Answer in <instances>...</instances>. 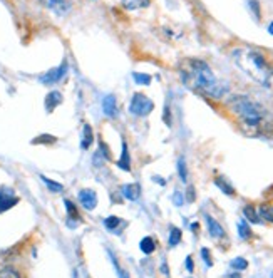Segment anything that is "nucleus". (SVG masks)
Returning <instances> with one entry per match:
<instances>
[{"label":"nucleus","mask_w":273,"mask_h":278,"mask_svg":"<svg viewBox=\"0 0 273 278\" xmlns=\"http://www.w3.org/2000/svg\"><path fill=\"white\" fill-rule=\"evenodd\" d=\"M232 114L240 123V129L245 136L262 138L273 133V119L262 104L251 101L248 96H233L227 101Z\"/></svg>","instance_id":"nucleus-1"},{"label":"nucleus","mask_w":273,"mask_h":278,"mask_svg":"<svg viewBox=\"0 0 273 278\" xmlns=\"http://www.w3.org/2000/svg\"><path fill=\"white\" fill-rule=\"evenodd\" d=\"M181 81L186 87L198 94L208 96L213 99L223 98L228 92V86L216 79L211 67L201 59H185L180 64Z\"/></svg>","instance_id":"nucleus-2"},{"label":"nucleus","mask_w":273,"mask_h":278,"mask_svg":"<svg viewBox=\"0 0 273 278\" xmlns=\"http://www.w3.org/2000/svg\"><path fill=\"white\" fill-rule=\"evenodd\" d=\"M232 57L240 69L255 82L270 87L273 79V66L268 62L265 54L253 47H238L232 52Z\"/></svg>","instance_id":"nucleus-3"},{"label":"nucleus","mask_w":273,"mask_h":278,"mask_svg":"<svg viewBox=\"0 0 273 278\" xmlns=\"http://www.w3.org/2000/svg\"><path fill=\"white\" fill-rule=\"evenodd\" d=\"M153 109H155V104H153V101L148 98V96H144L143 92H134L133 94V99H131L129 103V112L136 117H143V116H148L149 112H153Z\"/></svg>","instance_id":"nucleus-4"},{"label":"nucleus","mask_w":273,"mask_h":278,"mask_svg":"<svg viewBox=\"0 0 273 278\" xmlns=\"http://www.w3.org/2000/svg\"><path fill=\"white\" fill-rule=\"evenodd\" d=\"M39 2L44 5L45 8L52 10L55 15H67L72 8V2L71 0H39Z\"/></svg>","instance_id":"nucleus-5"},{"label":"nucleus","mask_w":273,"mask_h":278,"mask_svg":"<svg viewBox=\"0 0 273 278\" xmlns=\"http://www.w3.org/2000/svg\"><path fill=\"white\" fill-rule=\"evenodd\" d=\"M66 72H67V62L64 61L59 67H55V69L49 70V72H45L44 75H40L39 81H40L42 84H55V82L61 81Z\"/></svg>","instance_id":"nucleus-6"},{"label":"nucleus","mask_w":273,"mask_h":278,"mask_svg":"<svg viewBox=\"0 0 273 278\" xmlns=\"http://www.w3.org/2000/svg\"><path fill=\"white\" fill-rule=\"evenodd\" d=\"M17 203H19V196H15L10 188H0V213L10 209Z\"/></svg>","instance_id":"nucleus-7"},{"label":"nucleus","mask_w":273,"mask_h":278,"mask_svg":"<svg viewBox=\"0 0 273 278\" xmlns=\"http://www.w3.org/2000/svg\"><path fill=\"white\" fill-rule=\"evenodd\" d=\"M79 201L80 205L84 206L89 211H92L94 208L97 206V195L94 189H82V191L79 193Z\"/></svg>","instance_id":"nucleus-8"},{"label":"nucleus","mask_w":273,"mask_h":278,"mask_svg":"<svg viewBox=\"0 0 273 278\" xmlns=\"http://www.w3.org/2000/svg\"><path fill=\"white\" fill-rule=\"evenodd\" d=\"M102 111H104V114L108 117H116L117 116V101L114 98L113 94L106 96L104 99H102Z\"/></svg>","instance_id":"nucleus-9"},{"label":"nucleus","mask_w":273,"mask_h":278,"mask_svg":"<svg viewBox=\"0 0 273 278\" xmlns=\"http://www.w3.org/2000/svg\"><path fill=\"white\" fill-rule=\"evenodd\" d=\"M121 191H122V196H124L126 200H129V201L139 200V196H141V186L138 183L124 184V186L121 188Z\"/></svg>","instance_id":"nucleus-10"},{"label":"nucleus","mask_w":273,"mask_h":278,"mask_svg":"<svg viewBox=\"0 0 273 278\" xmlns=\"http://www.w3.org/2000/svg\"><path fill=\"white\" fill-rule=\"evenodd\" d=\"M204 220H206V225H208V231H210V235L213 238H223L225 237V230H223V226L220 225L218 221L215 220V218H211V216H204Z\"/></svg>","instance_id":"nucleus-11"},{"label":"nucleus","mask_w":273,"mask_h":278,"mask_svg":"<svg viewBox=\"0 0 273 278\" xmlns=\"http://www.w3.org/2000/svg\"><path fill=\"white\" fill-rule=\"evenodd\" d=\"M64 205H66V209H67V220H69V223L67 225L71 226V228H76V226L79 225V221L76 220H80L79 213H78V208L74 206V203L69 200H64Z\"/></svg>","instance_id":"nucleus-12"},{"label":"nucleus","mask_w":273,"mask_h":278,"mask_svg":"<svg viewBox=\"0 0 273 278\" xmlns=\"http://www.w3.org/2000/svg\"><path fill=\"white\" fill-rule=\"evenodd\" d=\"M62 103V94L59 91H52V92H49L47 94V98H45V109H47V112H52L55 107L59 106V104Z\"/></svg>","instance_id":"nucleus-13"},{"label":"nucleus","mask_w":273,"mask_h":278,"mask_svg":"<svg viewBox=\"0 0 273 278\" xmlns=\"http://www.w3.org/2000/svg\"><path fill=\"white\" fill-rule=\"evenodd\" d=\"M117 166L124 171H131V159H129V153H127V144L122 141V151H121V158L117 159Z\"/></svg>","instance_id":"nucleus-14"},{"label":"nucleus","mask_w":273,"mask_h":278,"mask_svg":"<svg viewBox=\"0 0 273 278\" xmlns=\"http://www.w3.org/2000/svg\"><path fill=\"white\" fill-rule=\"evenodd\" d=\"M151 0H122V7L127 10H136V8H146L149 7Z\"/></svg>","instance_id":"nucleus-15"},{"label":"nucleus","mask_w":273,"mask_h":278,"mask_svg":"<svg viewBox=\"0 0 273 278\" xmlns=\"http://www.w3.org/2000/svg\"><path fill=\"white\" fill-rule=\"evenodd\" d=\"M139 248H141V251H143V253L151 255L153 251L156 250V242H155V238H151V237H144L143 240H141Z\"/></svg>","instance_id":"nucleus-16"},{"label":"nucleus","mask_w":273,"mask_h":278,"mask_svg":"<svg viewBox=\"0 0 273 278\" xmlns=\"http://www.w3.org/2000/svg\"><path fill=\"white\" fill-rule=\"evenodd\" d=\"M94 141V134H92V128L89 124L84 126V133H82V142H80V147L82 149H89V146L92 144Z\"/></svg>","instance_id":"nucleus-17"},{"label":"nucleus","mask_w":273,"mask_h":278,"mask_svg":"<svg viewBox=\"0 0 273 278\" xmlns=\"http://www.w3.org/2000/svg\"><path fill=\"white\" fill-rule=\"evenodd\" d=\"M243 214H245V220H248L250 223H255V225L260 223V216H258V213L255 211V206L246 205L245 208H243Z\"/></svg>","instance_id":"nucleus-18"},{"label":"nucleus","mask_w":273,"mask_h":278,"mask_svg":"<svg viewBox=\"0 0 273 278\" xmlns=\"http://www.w3.org/2000/svg\"><path fill=\"white\" fill-rule=\"evenodd\" d=\"M215 184L221 189V191L225 193V195H230V196H233V195H234L233 186H232V184H230L225 178H216V179H215Z\"/></svg>","instance_id":"nucleus-19"},{"label":"nucleus","mask_w":273,"mask_h":278,"mask_svg":"<svg viewBox=\"0 0 273 278\" xmlns=\"http://www.w3.org/2000/svg\"><path fill=\"white\" fill-rule=\"evenodd\" d=\"M238 235H240L241 240L251 238V230H250V226H248V223H246V220H240V221H238Z\"/></svg>","instance_id":"nucleus-20"},{"label":"nucleus","mask_w":273,"mask_h":278,"mask_svg":"<svg viewBox=\"0 0 273 278\" xmlns=\"http://www.w3.org/2000/svg\"><path fill=\"white\" fill-rule=\"evenodd\" d=\"M40 179L44 181V184H45L47 188H49L50 193H62L64 191V186H62L61 183H55V181L45 178V176H40Z\"/></svg>","instance_id":"nucleus-21"},{"label":"nucleus","mask_w":273,"mask_h":278,"mask_svg":"<svg viewBox=\"0 0 273 278\" xmlns=\"http://www.w3.org/2000/svg\"><path fill=\"white\" fill-rule=\"evenodd\" d=\"M0 278H22V277H20L17 268L8 265V267H3L2 270H0Z\"/></svg>","instance_id":"nucleus-22"},{"label":"nucleus","mask_w":273,"mask_h":278,"mask_svg":"<svg viewBox=\"0 0 273 278\" xmlns=\"http://www.w3.org/2000/svg\"><path fill=\"white\" fill-rule=\"evenodd\" d=\"M230 267L236 272H241V270H246V268H248V262H246L245 258H241V256H238V258H233L232 262H230Z\"/></svg>","instance_id":"nucleus-23"},{"label":"nucleus","mask_w":273,"mask_h":278,"mask_svg":"<svg viewBox=\"0 0 273 278\" xmlns=\"http://www.w3.org/2000/svg\"><path fill=\"white\" fill-rule=\"evenodd\" d=\"M180 242H181V230L180 228H171V233H169V240H168V243H169V246H176V245H180Z\"/></svg>","instance_id":"nucleus-24"},{"label":"nucleus","mask_w":273,"mask_h":278,"mask_svg":"<svg viewBox=\"0 0 273 278\" xmlns=\"http://www.w3.org/2000/svg\"><path fill=\"white\" fill-rule=\"evenodd\" d=\"M121 218L119 216H109V218H106L104 220V226L108 228L109 231H116L117 230V226L121 225Z\"/></svg>","instance_id":"nucleus-25"},{"label":"nucleus","mask_w":273,"mask_h":278,"mask_svg":"<svg viewBox=\"0 0 273 278\" xmlns=\"http://www.w3.org/2000/svg\"><path fill=\"white\" fill-rule=\"evenodd\" d=\"M260 216L263 220H268L273 223V206L272 205H262L260 206Z\"/></svg>","instance_id":"nucleus-26"},{"label":"nucleus","mask_w":273,"mask_h":278,"mask_svg":"<svg viewBox=\"0 0 273 278\" xmlns=\"http://www.w3.org/2000/svg\"><path fill=\"white\" fill-rule=\"evenodd\" d=\"M108 253H109V256H111V262H113L114 268H116V272H117L119 278H129V275H127V272H126V270H122V268H121V265H119V262H117L116 256L111 253V251H108Z\"/></svg>","instance_id":"nucleus-27"},{"label":"nucleus","mask_w":273,"mask_h":278,"mask_svg":"<svg viewBox=\"0 0 273 278\" xmlns=\"http://www.w3.org/2000/svg\"><path fill=\"white\" fill-rule=\"evenodd\" d=\"M133 77H134L136 82H138V84H143V86H149V84H151V75H148V74L134 72Z\"/></svg>","instance_id":"nucleus-28"},{"label":"nucleus","mask_w":273,"mask_h":278,"mask_svg":"<svg viewBox=\"0 0 273 278\" xmlns=\"http://www.w3.org/2000/svg\"><path fill=\"white\" fill-rule=\"evenodd\" d=\"M57 141V138L55 136H49V134H44V136H39V138H36L32 141V144H40V142H50V144H52V142H55Z\"/></svg>","instance_id":"nucleus-29"},{"label":"nucleus","mask_w":273,"mask_h":278,"mask_svg":"<svg viewBox=\"0 0 273 278\" xmlns=\"http://www.w3.org/2000/svg\"><path fill=\"white\" fill-rule=\"evenodd\" d=\"M178 173H180V178L183 181H186L188 179V173H186V163H185V159L180 158V161H178Z\"/></svg>","instance_id":"nucleus-30"},{"label":"nucleus","mask_w":273,"mask_h":278,"mask_svg":"<svg viewBox=\"0 0 273 278\" xmlns=\"http://www.w3.org/2000/svg\"><path fill=\"white\" fill-rule=\"evenodd\" d=\"M201 256H203L204 263H206L208 267H211V265H213V262H211V255H210V251H208L206 248H203V250H201Z\"/></svg>","instance_id":"nucleus-31"},{"label":"nucleus","mask_w":273,"mask_h":278,"mask_svg":"<svg viewBox=\"0 0 273 278\" xmlns=\"http://www.w3.org/2000/svg\"><path fill=\"white\" fill-rule=\"evenodd\" d=\"M195 200H196L195 188H193V186H190V188H188V191H186V201H188V203H193Z\"/></svg>","instance_id":"nucleus-32"},{"label":"nucleus","mask_w":273,"mask_h":278,"mask_svg":"<svg viewBox=\"0 0 273 278\" xmlns=\"http://www.w3.org/2000/svg\"><path fill=\"white\" fill-rule=\"evenodd\" d=\"M173 201H174V205L176 206H183V201H185V198H183V195L180 191H176L174 193V196H173Z\"/></svg>","instance_id":"nucleus-33"},{"label":"nucleus","mask_w":273,"mask_h":278,"mask_svg":"<svg viewBox=\"0 0 273 278\" xmlns=\"http://www.w3.org/2000/svg\"><path fill=\"white\" fill-rule=\"evenodd\" d=\"M250 7H251V10L255 12V15H257V20L260 19V7H258V2L257 0H250Z\"/></svg>","instance_id":"nucleus-34"},{"label":"nucleus","mask_w":273,"mask_h":278,"mask_svg":"<svg viewBox=\"0 0 273 278\" xmlns=\"http://www.w3.org/2000/svg\"><path fill=\"white\" fill-rule=\"evenodd\" d=\"M186 268H188V272H193V258H191V256L186 258Z\"/></svg>","instance_id":"nucleus-35"},{"label":"nucleus","mask_w":273,"mask_h":278,"mask_svg":"<svg viewBox=\"0 0 273 278\" xmlns=\"http://www.w3.org/2000/svg\"><path fill=\"white\" fill-rule=\"evenodd\" d=\"M155 181H157V183H159V184H163V186L166 184V181H164L163 178H159V176H155Z\"/></svg>","instance_id":"nucleus-36"},{"label":"nucleus","mask_w":273,"mask_h":278,"mask_svg":"<svg viewBox=\"0 0 273 278\" xmlns=\"http://www.w3.org/2000/svg\"><path fill=\"white\" fill-rule=\"evenodd\" d=\"M268 32H270L272 35H273V22H270V25H268Z\"/></svg>","instance_id":"nucleus-37"},{"label":"nucleus","mask_w":273,"mask_h":278,"mask_svg":"<svg viewBox=\"0 0 273 278\" xmlns=\"http://www.w3.org/2000/svg\"><path fill=\"white\" fill-rule=\"evenodd\" d=\"M191 230H193V231L198 230V223H193V225H191Z\"/></svg>","instance_id":"nucleus-38"}]
</instances>
